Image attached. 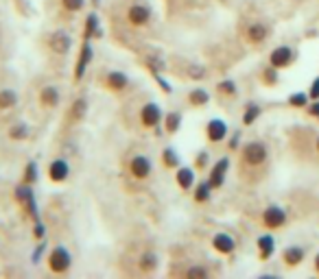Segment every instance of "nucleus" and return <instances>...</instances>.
I'll return each mask as SVG.
<instances>
[{"instance_id":"79ce46f5","label":"nucleus","mask_w":319,"mask_h":279,"mask_svg":"<svg viewBox=\"0 0 319 279\" xmlns=\"http://www.w3.org/2000/svg\"><path fill=\"white\" fill-rule=\"evenodd\" d=\"M228 149H230V151H236V149H238V133L228 142Z\"/></svg>"},{"instance_id":"4468645a","label":"nucleus","mask_w":319,"mask_h":279,"mask_svg":"<svg viewBox=\"0 0 319 279\" xmlns=\"http://www.w3.org/2000/svg\"><path fill=\"white\" fill-rule=\"evenodd\" d=\"M85 116H88V98H85V96H79V98H75V102L70 105L68 120H70V124H79V122L85 120Z\"/></svg>"},{"instance_id":"f3484780","label":"nucleus","mask_w":319,"mask_h":279,"mask_svg":"<svg viewBox=\"0 0 319 279\" xmlns=\"http://www.w3.org/2000/svg\"><path fill=\"white\" fill-rule=\"evenodd\" d=\"M304 258H306V251H304L302 247H286L284 251H282V262H284L289 268L300 266Z\"/></svg>"},{"instance_id":"9b49d317","label":"nucleus","mask_w":319,"mask_h":279,"mask_svg":"<svg viewBox=\"0 0 319 279\" xmlns=\"http://www.w3.org/2000/svg\"><path fill=\"white\" fill-rule=\"evenodd\" d=\"M68 177H70V166H68L66 159L57 157L48 164V179L53 183H63Z\"/></svg>"},{"instance_id":"4c0bfd02","label":"nucleus","mask_w":319,"mask_h":279,"mask_svg":"<svg viewBox=\"0 0 319 279\" xmlns=\"http://www.w3.org/2000/svg\"><path fill=\"white\" fill-rule=\"evenodd\" d=\"M188 77H193V79H204V77H206V70L201 68V65H193L190 72H188Z\"/></svg>"},{"instance_id":"c9c22d12","label":"nucleus","mask_w":319,"mask_h":279,"mask_svg":"<svg viewBox=\"0 0 319 279\" xmlns=\"http://www.w3.org/2000/svg\"><path fill=\"white\" fill-rule=\"evenodd\" d=\"M149 65V70L153 72V75H160V72L164 70V61L162 59H157V57H147V61H144Z\"/></svg>"},{"instance_id":"cd10ccee","label":"nucleus","mask_w":319,"mask_h":279,"mask_svg":"<svg viewBox=\"0 0 319 279\" xmlns=\"http://www.w3.org/2000/svg\"><path fill=\"white\" fill-rule=\"evenodd\" d=\"M162 164L166 168H179V155L175 153V149L166 146V149L162 151Z\"/></svg>"},{"instance_id":"20e7f679","label":"nucleus","mask_w":319,"mask_h":279,"mask_svg":"<svg viewBox=\"0 0 319 279\" xmlns=\"http://www.w3.org/2000/svg\"><path fill=\"white\" fill-rule=\"evenodd\" d=\"M293 59H295V50L291 46H278L269 53V65H273L278 70L289 68L293 63Z\"/></svg>"},{"instance_id":"37998d69","label":"nucleus","mask_w":319,"mask_h":279,"mask_svg":"<svg viewBox=\"0 0 319 279\" xmlns=\"http://www.w3.org/2000/svg\"><path fill=\"white\" fill-rule=\"evenodd\" d=\"M315 270H317V273H319V253L315 255Z\"/></svg>"},{"instance_id":"6ab92c4d","label":"nucleus","mask_w":319,"mask_h":279,"mask_svg":"<svg viewBox=\"0 0 319 279\" xmlns=\"http://www.w3.org/2000/svg\"><path fill=\"white\" fill-rule=\"evenodd\" d=\"M175 181H177V186L182 188L184 192H190V190L195 188V170H193V168H188V166L177 168Z\"/></svg>"},{"instance_id":"2eb2a0df","label":"nucleus","mask_w":319,"mask_h":279,"mask_svg":"<svg viewBox=\"0 0 319 279\" xmlns=\"http://www.w3.org/2000/svg\"><path fill=\"white\" fill-rule=\"evenodd\" d=\"M267 38H269V28L263 22H251L247 26V31H245V40L249 44H263Z\"/></svg>"},{"instance_id":"c03bdc74","label":"nucleus","mask_w":319,"mask_h":279,"mask_svg":"<svg viewBox=\"0 0 319 279\" xmlns=\"http://www.w3.org/2000/svg\"><path fill=\"white\" fill-rule=\"evenodd\" d=\"M315 146H317V151H319V137H317V142H315Z\"/></svg>"},{"instance_id":"6e6552de","label":"nucleus","mask_w":319,"mask_h":279,"mask_svg":"<svg viewBox=\"0 0 319 279\" xmlns=\"http://www.w3.org/2000/svg\"><path fill=\"white\" fill-rule=\"evenodd\" d=\"M92 57H94L92 44H90L88 40H83V44H81V53H79L77 63H75V81H77V83L83 79L85 70H88V65H90V61H92Z\"/></svg>"},{"instance_id":"5701e85b","label":"nucleus","mask_w":319,"mask_h":279,"mask_svg":"<svg viewBox=\"0 0 319 279\" xmlns=\"http://www.w3.org/2000/svg\"><path fill=\"white\" fill-rule=\"evenodd\" d=\"M212 186H210V181H199L197 183V188H195V192H193V199L195 203H208L210 201V196H212Z\"/></svg>"},{"instance_id":"58836bf2","label":"nucleus","mask_w":319,"mask_h":279,"mask_svg":"<svg viewBox=\"0 0 319 279\" xmlns=\"http://www.w3.org/2000/svg\"><path fill=\"white\" fill-rule=\"evenodd\" d=\"M208 153L206 151H201L199 153V157H197V161H195V164H197V170H201V168H206V164H208Z\"/></svg>"},{"instance_id":"a878e982","label":"nucleus","mask_w":319,"mask_h":279,"mask_svg":"<svg viewBox=\"0 0 319 279\" xmlns=\"http://www.w3.org/2000/svg\"><path fill=\"white\" fill-rule=\"evenodd\" d=\"M18 105V94L13 90H0V112L13 109Z\"/></svg>"},{"instance_id":"423d86ee","label":"nucleus","mask_w":319,"mask_h":279,"mask_svg":"<svg viewBox=\"0 0 319 279\" xmlns=\"http://www.w3.org/2000/svg\"><path fill=\"white\" fill-rule=\"evenodd\" d=\"M160 122H162V109H160V105L157 102H147L140 109V124L144 129H155Z\"/></svg>"},{"instance_id":"ea45409f","label":"nucleus","mask_w":319,"mask_h":279,"mask_svg":"<svg viewBox=\"0 0 319 279\" xmlns=\"http://www.w3.org/2000/svg\"><path fill=\"white\" fill-rule=\"evenodd\" d=\"M35 238H44V225L40 223V220H35Z\"/></svg>"},{"instance_id":"aec40b11","label":"nucleus","mask_w":319,"mask_h":279,"mask_svg":"<svg viewBox=\"0 0 319 279\" xmlns=\"http://www.w3.org/2000/svg\"><path fill=\"white\" fill-rule=\"evenodd\" d=\"M103 35V31H101L99 26V16L97 13H88V18H85V24H83V40H94V38H101Z\"/></svg>"},{"instance_id":"c85d7f7f","label":"nucleus","mask_w":319,"mask_h":279,"mask_svg":"<svg viewBox=\"0 0 319 279\" xmlns=\"http://www.w3.org/2000/svg\"><path fill=\"white\" fill-rule=\"evenodd\" d=\"M9 137L11 140H16V142H22V140L28 137V127L24 122H16L13 127L9 129Z\"/></svg>"},{"instance_id":"393cba45","label":"nucleus","mask_w":319,"mask_h":279,"mask_svg":"<svg viewBox=\"0 0 319 279\" xmlns=\"http://www.w3.org/2000/svg\"><path fill=\"white\" fill-rule=\"evenodd\" d=\"M179 127H182V114L179 112H171V114L164 116V129L169 135H175L179 131Z\"/></svg>"},{"instance_id":"9d476101","label":"nucleus","mask_w":319,"mask_h":279,"mask_svg":"<svg viewBox=\"0 0 319 279\" xmlns=\"http://www.w3.org/2000/svg\"><path fill=\"white\" fill-rule=\"evenodd\" d=\"M48 48L53 50L55 55H68L72 48V38L66 31H55L48 38Z\"/></svg>"},{"instance_id":"2f4dec72","label":"nucleus","mask_w":319,"mask_h":279,"mask_svg":"<svg viewBox=\"0 0 319 279\" xmlns=\"http://www.w3.org/2000/svg\"><path fill=\"white\" fill-rule=\"evenodd\" d=\"M22 181L24 183H33L38 181V164H35V161H28V164L24 166V175H22Z\"/></svg>"},{"instance_id":"a211bd4d","label":"nucleus","mask_w":319,"mask_h":279,"mask_svg":"<svg viewBox=\"0 0 319 279\" xmlns=\"http://www.w3.org/2000/svg\"><path fill=\"white\" fill-rule=\"evenodd\" d=\"M40 105L46 107V109L57 107V105H59V90H57L55 85L42 87V92H40Z\"/></svg>"},{"instance_id":"f03ea898","label":"nucleus","mask_w":319,"mask_h":279,"mask_svg":"<svg viewBox=\"0 0 319 279\" xmlns=\"http://www.w3.org/2000/svg\"><path fill=\"white\" fill-rule=\"evenodd\" d=\"M241 157H243V164L247 166H263L267 157H269V149H267L265 142L253 140V142H247L241 149Z\"/></svg>"},{"instance_id":"e433bc0d","label":"nucleus","mask_w":319,"mask_h":279,"mask_svg":"<svg viewBox=\"0 0 319 279\" xmlns=\"http://www.w3.org/2000/svg\"><path fill=\"white\" fill-rule=\"evenodd\" d=\"M308 96H310V100H319V77L310 83V90H308Z\"/></svg>"},{"instance_id":"ddd939ff","label":"nucleus","mask_w":319,"mask_h":279,"mask_svg":"<svg viewBox=\"0 0 319 279\" xmlns=\"http://www.w3.org/2000/svg\"><path fill=\"white\" fill-rule=\"evenodd\" d=\"M206 135H208V140L212 144L223 142V140L228 137V124L223 122L221 118H212L208 122V127H206Z\"/></svg>"},{"instance_id":"a18cd8bd","label":"nucleus","mask_w":319,"mask_h":279,"mask_svg":"<svg viewBox=\"0 0 319 279\" xmlns=\"http://www.w3.org/2000/svg\"><path fill=\"white\" fill-rule=\"evenodd\" d=\"M92 3H94V5H99V0H92Z\"/></svg>"},{"instance_id":"a19ab883","label":"nucleus","mask_w":319,"mask_h":279,"mask_svg":"<svg viewBox=\"0 0 319 279\" xmlns=\"http://www.w3.org/2000/svg\"><path fill=\"white\" fill-rule=\"evenodd\" d=\"M308 112H310V116L319 118V100H313V105H308Z\"/></svg>"},{"instance_id":"f8f14e48","label":"nucleus","mask_w":319,"mask_h":279,"mask_svg":"<svg viewBox=\"0 0 319 279\" xmlns=\"http://www.w3.org/2000/svg\"><path fill=\"white\" fill-rule=\"evenodd\" d=\"M228 168H230V159L228 157H221L216 164L212 166V170H210V186H212L214 190H219L223 183H226V175H228Z\"/></svg>"},{"instance_id":"39448f33","label":"nucleus","mask_w":319,"mask_h":279,"mask_svg":"<svg viewBox=\"0 0 319 279\" xmlns=\"http://www.w3.org/2000/svg\"><path fill=\"white\" fill-rule=\"evenodd\" d=\"M103 85H105L107 92L120 94V92H125L129 87V77L125 75V72H120V70H110L105 75V79H103Z\"/></svg>"},{"instance_id":"dca6fc26","label":"nucleus","mask_w":319,"mask_h":279,"mask_svg":"<svg viewBox=\"0 0 319 279\" xmlns=\"http://www.w3.org/2000/svg\"><path fill=\"white\" fill-rule=\"evenodd\" d=\"M212 249L221 255H230V253L236 251V240L232 236H228V233H216L212 238Z\"/></svg>"},{"instance_id":"c756f323","label":"nucleus","mask_w":319,"mask_h":279,"mask_svg":"<svg viewBox=\"0 0 319 279\" xmlns=\"http://www.w3.org/2000/svg\"><path fill=\"white\" fill-rule=\"evenodd\" d=\"M308 100H310L308 94H304V92H295V94H291V96H289V105L295 107V109H302V107H308V105H310Z\"/></svg>"},{"instance_id":"b1692460","label":"nucleus","mask_w":319,"mask_h":279,"mask_svg":"<svg viewBox=\"0 0 319 279\" xmlns=\"http://www.w3.org/2000/svg\"><path fill=\"white\" fill-rule=\"evenodd\" d=\"M188 102H190L193 107H206L210 102V94L204 87H195V90H190V94H188Z\"/></svg>"},{"instance_id":"f704fd0d","label":"nucleus","mask_w":319,"mask_h":279,"mask_svg":"<svg viewBox=\"0 0 319 279\" xmlns=\"http://www.w3.org/2000/svg\"><path fill=\"white\" fill-rule=\"evenodd\" d=\"M216 90H219L221 94H226V96H234V94H236V83L232 79H226V81H221V83L216 85Z\"/></svg>"},{"instance_id":"bb28decb","label":"nucleus","mask_w":319,"mask_h":279,"mask_svg":"<svg viewBox=\"0 0 319 279\" xmlns=\"http://www.w3.org/2000/svg\"><path fill=\"white\" fill-rule=\"evenodd\" d=\"M260 114H263L260 105H256V102H249V105L245 107V112H243V124H245V127H249V124H253V122L260 118Z\"/></svg>"},{"instance_id":"412c9836","label":"nucleus","mask_w":319,"mask_h":279,"mask_svg":"<svg viewBox=\"0 0 319 279\" xmlns=\"http://www.w3.org/2000/svg\"><path fill=\"white\" fill-rule=\"evenodd\" d=\"M256 245H258V251H260V260H269L275 251V240H273V236H269V233L260 236L256 240Z\"/></svg>"},{"instance_id":"7ed1b4c3","label":"nucleus","mask_w":319,"mask_h":279,"mask_svg":"<svg viewBox=\"0 0 319 279\" xmlns=\"http://www.w3.org/2000/svg\"><path fill=\"white\" fill-rule=\"evenodd\" d=\"M151 170H153V166H151V159L147 155H134L132 161H129V175L138 181L149 179Z\"/></svg>"},{"instance_id":"4be33fe9","label":"nucleus","mask_w":319,"mask_h":279,"mask_svg":"<svg viewBox=\"0 0 319 279\" xmlns=\"http://www.w3.org/2000/svg\"><path fill=\"white\" fill-rule=\"evenodd\" d=\"M138 268H140L144 275L153 273V270L157 268V255H155L153 251L142 253V255H140V260H138Z\"/></svg>"},{"instance_id":"1a4fd4ad","label":"nucleus","mask_w":319,"mask_h":279,"mask_svg":"<svg viewBox=\"0 0 319 279\" xmlns=\"http://www.w3.org/2000/svg\"><path fill=\"white\" fill-rule=\"evenodd\" d=\"M127 22L132 26H147L151 22V9L147 5H140V3L132 5L127 9Z\"/></svg>"},{"instance_id":"72a5a7b5","label":"nucleus","mask_w":319,"mask_h":279,"mask_svg":"<svg viewBox=\"0 0 319 279\" xmlns=\"http://www.w3.org/2000/svg\"><path fill=\"white\" fill-rule=\"evenodd\" d=\"M210 273H208V268L206 266H190V268H186V277L188 279H206Z\"/></svg>"},{"instance_id":"f257e3e1","label":"nucleus","mask_w":319,"mask_h":279,"mask_svg":"<svg viewBox=\"0 0 319 279\" xmlns=\"http://www.w3.org/2000/svg\"><path fill=\"white\" fill-rule=\"evenodd\" d=\"M46 264H48V270L53 275H66L72 266V255L66 247L57 245V247H53V251L48 253Z\"/></svg>"},{"instance_id":"7c9ffc66","label":"nucleus","mask_w":319,"mask_h":279,"mask_svg":"<svg viewBox=\"0 0 319 279\" xmlns=\"http://www.w3.org/2000/svg\"><path fill=\"white\" fill-rule=\"evenodd\" d=\"M260 79H263V83H265L267 87L278 85V68H273V65L265 68V70H263V75H260Z\"/></svg>"},{"instance_id":"0eeeda50","label":"nucleus","mask_w":319,"mask_h":279,"mask_svg":"<svg viewBox=\"0 0 319 279\" xmlns=\"http://www.w3.org/2000/svg\"><path fill=\"white\" fill-rule=\"evenodd\" d=\"M263 223H265V227H269V229H280V227H284V223H286V210L280 207V205H269V207L263 212Z\"/></svg>"},{"instance_id":"473e14b6","label":"nucleus","mask_w":319,"mask_h":279,"mask_svg":"<svg viewBox=\"0 0 319 279\" xmlns=\"http://www.w3.org/2000/svg\"><path fill=\"white\" fill-rule=\"evenodd\" d=\"M61 7L68 13H79L85 7V0H61Z\"/></svg>"}]
</instances>
